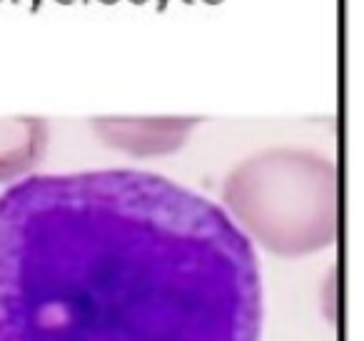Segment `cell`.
Listing matches in <instances>:
<instances>
[{
  "mask_svg": "<svg viewBox=\"0 0 364 341\" xmlns=\"http://www.w3.org/2000/svg\"><path fill=\"white\" fill-rule=\"evenodd\" d=\"M250 237L155 172L33 175L0 195V341H259Z\"/></svg>",
  "mask_w": 364,
  "mask_h": 341,
  "instance_id": "cell-1",
  "label": "cell"
},
{
  "mask_svg": "<svg viewBox=\"0 0 364 341\" xmlns=\"http://www.w3.org/2000/svg\"><path fill=\"white\" fill-rule=\"evenodd\" d=\"M334 165L314 152L272 150L242 162L225 182V202L262 244L304 254L334 239Z\"/></svg>",
  "mask_w": 364,
  "mask_h": 341,
  "instance_id": "cell-2",
  "label": "cell"
},
{
  "mask_svg": "<svg viewBox=\"0 0 364 341\" xmlns=\"http://www.w3.org/2000/svg\"><path fill=\"white\" fill-rule=\"evenodd\" d=\"M95 130L100 132L102 140L110 145L127 150L132 155H162L172 152L188 140L198 120H132V117H105V120L92 122Z\"/></svg>",
  "mask_w": 364,
  "mask_h": 341,
  "instance_id": "cell-3",
  "label": "cell"
},
{
  "mask_svg": "<svg viewBox=\"0 0 364 341\" xmlns=\"http://www.w3.org/2000/svg\"><path fill=\"white\" fill-rule=\"evenodd\" d=\"M46 125L33 117L0 120V182L33 167L46 147Z\"/></svg>",
  "mask_w": 364,
  "mask_h": 341,
  "instance_id": "cell-4",
  "label": "cell"
}]
</instances>
